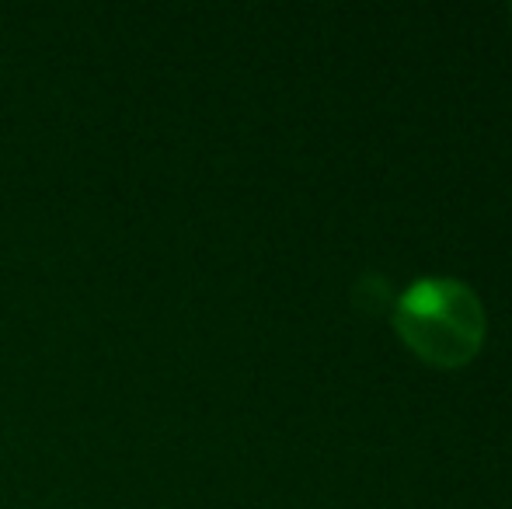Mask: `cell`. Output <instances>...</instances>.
Masks as SVG:
<instances>
[{
    "label": "cell",
    "mask_w": 512,
    "mask_h": 509,
    "mask_svg": "<svg viewBox=\"0 0 512 509\" xmlns=\"http://www.w3.org/2000/svg\"><path fill=\"white\" fill-rule=\"evenodd\" d=\"M394 328L422 363L457 370L485 346L488 318L478 293L450 276L418 279L394 304Z\"/></svg>",
    "instance_id": "cell-1"
}]
</instances>
